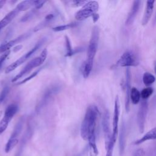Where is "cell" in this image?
<instances>
[{
	"label": "cell",
	"mask_w": 156,
	"mask_h": 156,
	"mask_svg": "<svg viewBox=\"0 0 156 156\" xmlns=\"http://www.w3.org/2000/svg\"><path fill=\"white\" fill-rule=\"evenodd\" d=\"M46 1H34V7H35V9H37V10H38L40 9H41L44 4L46 2Z\"/></svg>",
	"instance_id": "obj_30"
},
{
	"label": "cell",
	"mask_w": 156,
	"mask_h": 156,
	"mask_svg": "<svg viewBox=\"0 0 156 156\" xmlns=\"http://www.w3.org/2000/svg\"><path fill=\"white\" fill-rule=\"evenodd\" d=\"M22 48H23V46H22V45H17L16 46H15V47L13 48V52H17V51H20Z\"/></svg>",
	"instance_id": "obj_34"
},
{
	"label": "cell",
	"mask_w": 156,
	"mask_h": 156,
	"mask_svg": "<svg viewBox=\"0 0 156 156\" xmlns=\"http://www.w3.org/2000/svg\"><path fill=\"white\" fill-rule=\"evenodd\" d=\"M130 102L133 104H137L141 99V94L138 90L135 87H132L130 91Z\"/></svg>",
	"instance_id": "obj_19"
},
{
	"label": "cell",
	"mask_w": 156,
	"mask_h": 156,
	"mask_svg": "<svg viewBox=\"0 0 156 156\" xmlns=\"http://www.w3.org/2000/svg\"><path fill=\"white\" fill-rule=\"evenodd\" d=\"M32 6H34V1H23L20 2L16 7V9L19 12H23L29 9Z\"/></svg>",
	"instance_id": "obj_18"
},
{
	"label": "cell",
	"mask_w": 156,
	"mask_h": 156,
	"mask_svg": "<svg viewBox=\"0 0 156 156\" xmlns=\"http://www.w3.org/2000/svg\"><path fill=\"white\" fill-rule=\"evenodd\" d=\"M155 81V76L151 74V73L149 72H145L143 74V82L144 83V84L147 86V87H149L150 85H151Z\"/></svg>",
	"instance_id": "obj_20"
},
{
	"label": "cell",
	"mask_w": 156,
	"mask_h": 156,
	"mask_svg": "<svg viewBox=\"0 0 156 156\" xmlns=\"http://www.w3.org/2000/svg\"><path fill=\"white\" fill-rule=\"evenodd\" d=\"M77 24H78V23H69V24H63V25H61V26H55V27L52 28V30L55 32L63 31V30L69 29L70 28L74 27L76 26H77Z\"/></svg>",
	"instance_id": "obj_23"
},
{
	"label": "cell",
	"mask_w": 156,
	"mask_h": 156,
	"mask_svg": "<svg viewBox=\"0 0 156 156\" xmlns=\"http://www.w3.org/2000/svg\"><path fill=\"white\" fill-rule=\"evenodd\" d=\"M153 24H156V14H155V16L154 17V22H153Z\"/></svg>",
	"instance_id": "obj_36"
},
{
	"label": "cell",
	"mask_w": 156,
	"mask_h": 156,
	"mask_svg": "<svg viewBox=\"0 0 156 156\" xmlns=\"http://www.w3.org/2000/svg\"><path fill=\"white\" fill-rule=\"evenodd\" d=\"M125 89H126V94H125V109L127 112H129L130 110V94L131 91V71L129 68H126L125 71Z\"/></svg>",
	"instance_id": "obj_11"
},
{
	"label": "cell",
	"mask_w": 156,
	"mask_h": 156,
	"mask_svg": "<svg viewBox=\"0 0 156 156\" xmlns=\"http://www.w3.org/2000/svg\"><path fill=\"white\" fill-rule=\"evenodd\" d=\"M18 143V138H10L7 142L5 146V152L6 153L9 152L11 150H12L15 146Z\"/></svg>",
	"instance_id": "obj_22"
},
{
	"label": "cell",
	"mask_w": 156,
	"mask_h": 156,
	"mask_svg": "<svg viewBox=\"0 0 156 156\" xmlns=\"http://www.w3.org/2000/svg\"><path fill=\"white\" fill-rule=\"evenodd\" d=\"M87 2V1H80V0H74L70 2L71 5L76 7H80V6L83 7Z\"/></svg>",
	"instance_id": "obj_29"
},
{
	"label": "cell",
	"mask_w": 156,
	"mask_h": 156,
	"mask_svg": "<svg viewBox=\"0 0 156 156\" xmlns=\"http://www.w3.org/2000/svg\"><path fill=\"white\" fill-rule=\"evenodd\" d=\"M153 140H156V127L151 129L147 132H146L141 138L136 140L134 142V144L138 145L146 141Z\"/></svg>",
	"instance_id": "obj_17"
},
{
	"label": "cell",
	"mask_w": 156,
	"mask_h": 156,
	"mask_svg": "<svg viewBox=\"0 0 156 156\" xmlns=\"http://www.w3.org/2000/svg\"><path fill=\"white\" fill-rule=\"evenodd\" d=\"M93 66V64L88 63L86 62L85 61L84 62V63L82 65V75L84 78H87L89 76V75L92 70Z\"/></svg>",
	"instance_id": "obj_21"
},
{
	"label": "cell",
	"mask_w": 156,
	"mask_h": 156,
	"mask_svg": "<svg viewBox=\"0 0 156 156\" xmlns=\"http://www.w3.org/2000/svg\"><path fill=\"white\" fill-rule=\"evenodd\" d=\"M99 9V4L96 1H87V2L75 14V18L78 21H82L92 16Z\"/></svg>",
	"instance_id": "obj_4"
},
{
	"label": "cell",
	"mask_w": 156,
	"mask_h": 156,
	"mask_svg": "<svg viewBox=\"0 0 156 156\" xmlns=\"http://www.w3.org/2000/svg\"><path fill=\"white\" fill-rule=\"evenodd\" d=\"M141 3V1H138V0L134 1L133 2L132 5L130 8V10L128 13V15L126 18V21H125V24L126 26H129L133 23V22L139 11V9H140Z\"/></svg>",
	"instance_id": "obj_14"
},
{
	"label": "cell",
	"mask_w": 156,
	"mask_h": 156,
	"mask_svg": "<svg viewBox=\"0 0 156 156\" xmlns=\"http://www.w3.org/2000/svg\"><path fill=\"white\" fill-rule=\"evenodd\" d=\"M20 12L15 8L9 13H8L1 21H0V30L7 26L18 15Z\"/></svg>",
	"instance_id": "obj_16"
},
{
	"label": "cell",
	"mask_w": 156,
	"mask_h": 156,
	"mask_svg": "<svg viewBox=\"0 0 156 156\" xmlns=\"http://www.w3.org/2000/svg\"><path fill=\"white\" fill-rule=\"evenodd\" d=\"M9 92V88L8 86H5L3 88L0 93V102L2 103L5 99L7 98V94Z\"/></svg>",
	"instance_id": "obj_27"
},
{
	"label": "cell",
	"mask_w": 156,
	"mask_h": 156,
	"mask_svg": "<svg viewBox=\"0 0 156 156\" xmlns=\"http://www.w3.org/2000/svg\"><path fill=\"white\" fill-rule=\"evenodd\" d=\"M65 44L66 48V54L65 56H71L73 55V49L71 47L70 40L67 36H65Z\"/></svg>",
	"instance_id": "obj_26"
},
{
	"label": "cell",
	"mask_w": 156,
	"mask_h": 156,
	"mask_svg": "<svg viewBox=\"0 0 156 156\" xmlns=\"http://www.w3.org/2000/svg\"><path fill=\"white\" fill-rule=\"evenodd\" d=\"M99 38V29L98 27L94 26L91 32V35L90 40L89 44L87 49V55L86 62L93 64L94 58L95 57L96 54L98 51V42Z\"/></svg>",
	"instance_id": "obj_3"
},
{
	"label": "cell",
	"mask_w": 156,
	"mask_h": 156,
	"mask_svg": "<svg viewBox=\"0 0 156 156\" xmlns=\"http://www.w3.org/2000/svg\"><path fill=\"white\" fill-rule=\"evenodd\" d=\"M102 125L103 132L104 133L105 144H107L109 141H110L112 136V132L111 131L110 124V113L107 110L104 112L102 116Z\"/></svg>",
	"instance_id": "obj_12"
},
{
	"label": "cell",
	"mask_w": 156,
	"mask_h": 156,
	"mask_svg": "<svg viewBox=\"0 0 156 156\" xmlns=\"http://www.w3.org/2000/svg\"><path fill=\"white\" fill-rule=\"evenodd\" d=\"M18 110V106L16 104H11L6 108L4 115L0 121V135L2 134L7 128L10 121Z\"/></svg>",
	"instance_id": "obj_7"
},
{
	"label": "cell",
	"mask_w": 156,
	"mask_h": 156,
	"mask_svg": "<svg viewBox=\"0 0 156 156\" xmlns=\"http://www.w3.org/2000/svg\"><path fill=\"white\" fill-rule=\"evenodd\" d=\"M148 110V104L147 100H142L136 116V120H137V124L139 132L142 133L144 132V126L146 122V118L147 113Z\"/></svg>",
	"instance_id": "obj_8"
},
{
	"label": "cell",
	"mask_w": 156,
	"mask_h": 156,
	"mask_svg": "<svg viewBox=\"0 0 156 156\" xmlns=\"http://www.w3.org/2000/svg\"><path fill=\"white\" fill-rule=\"evenodd\" d=\"M44 38H42L29 51H28L25 54H24L23 56L20 57L18 60H15V62L12 63L10 65H9L6 68V69L5 70V74L10 73V72L15 70L16 68L20 66L21 65H22L24 62H25L30 57H31L40 48V47L42 45V44L44 43Z\"/></svg>",
	"instance_id": "obj_6"
},
{
	"label": "cell",
	"mask_w": 156,
	"mask_h": 156,
	"mask_svg": "<svg viewBox=\"0 0 156 156\" xmlns=\"http://www.w3.org/2000/svg\"><path fill=\"white\" fill-rule=\"evenodd\" d=\"M139 64V59L137 55L132 51H125L118 60L116 62L115 66L117 67H126L136 66Z\"/></svg>",
	"instance_id": "obj_5"
},
{
	"label": "cell",
	"mask_w": 156,
	"mask_h": 156,
	"mask_svg": "<svg viewBox=\"0 0 156 156\" xmlns=\"http://www.w3.org/2000/svg\"><path fill=\"white\" fill-rule=\"evenodd\" d=\"M1 104H2V103L0 102V105H1Z\"/></svg>",
	"instance_id": "obj_38"
},
{
	"label": "cell",
	"mask_w": 156,
	"mask_h": 156,
	"mask_svg": "<svg viewBox=\"0 0 156 156\" xmlns=\"http://www.w3.org/2000/svg\"><path fill=\"white\" fill-rule=\"evenodd\" d=\"M10 54V51H8L5 52H4V54H2L1 56H0V69L4 63V62L5 61V60L7 58V57H8V55H9Z\"/></svg>",
	"instance_id": "obj_31"
},
{
	"label": "cell",
	"mask_w": 156,
	"mask_h": 156,
	"mask_svg": "<svg viewBox=\"0 0 156 156\" xmlns=\"http://www.w3.org/2000/svg\"><path fill=\"white\" fill-rule=\"evenodd\" d=\"M99 110L96 106H89L80 127V135L84 140H88L95 136V127Z\"/></svg>",
	"instance_id": "obj_1"
},
{
	"label": "cell",
	"mask_w": 156,
	"mask_h": 156,
	"mask_svg": "<svg viewBox=\"0 0 156 156\" xmlns=\"http://www.w3.org/2000/svg\"><path fill=\"white\" fill-rule=\"evenodd\" d=\"M91 17H92V18H93V22H94V23H96V22L98 20V19H99V14H98V13H96L93 14Z\"/></svg>",
	"instance_id": "obj_33"
},
{
	"label": "cell",
	"mask_w": 156,
	"mask_h": 156,
	"mask_svg": "<svg viewBox=\"0 0 156 156\" xmlns=\"http://www.w3.org/2000/svg\"><path fill=\"white\" fill-rule=\"evenodd\" d=\"M30 35V34L26 33L22 34L18 37L14 38L12 40H10L5 43H4L0 46V53H4L8 51H9L10 48L13 46L15 44L19 43L20 42L24 41V40L27 39L29 36Z\"/></svg>",
	"instance_id": "obj_13"
},
{
	"label": "cell",
	"mask_w": 156,
	"mask_h": 156,
	"mask_svg": "<svg viewBox=\"0 0 156 156\" xmlns=\"http://www.w3.org/2000/svg\"><path fill=\"white\" fill-rule=\"evenodd\" d=\"M154 72H155V73L156 74V63H155V66H154Z\"/></svg>",
	"instance_id": "obj_37"
},
{
	"label": "cell",
	"mask_w": 156,
	"mask_h": 156,
	"mask_svg": "<svg viewBox=\"0 0 156 156\" xmlns=\"http://www.w3.org/2000/svg\"><path fill=\"white\" fill-rule=\"evenodd\" d=\"M59 90L60 87L58 85L52 86L51 88H49L44 93L41 101L36 107V110L37 112H40L50 101L52 97L57 92H58Z\"/></svg>",
	"instance_id": "obj_10"
},
{
	"label": "cell",
	"mask_w": 156,
	"mask_h": 156,
	"mask_svg": "<svg viewBox=\"0 0 156 156\" xmlns=\"http://www.w3.org/2000/svg\"><path fill=\"white\" fill-rule=\"evenodd\" d=\"M153 89L151 87H146L144 88L142 91L140 92L141 94V98L143 100H147L153 93Z\"/></svg>",
	"instance_id": "obj_24"
},
{
	"label": "cell",
	"mask_w": 156,
	"mask_h": 156,
	"mask_svg": "<svg viewBox=\"0 0 156 156\" xmlns=\"http://www.w3.org/2000/svg\"><path fill=\"white\" fill-rule=\"evenodd\" d=\"M5 1H4V0H1L0 1V9L4 6V5L5 4Z\"/></svg>",
	"instance_id": "obj_35"
},
{
	"label": "cell",
	"mask_w": 156,
	"mask_h": 156,
	"mask_svg": "<svg viewBox=\"0 0 156 156\" xmlns=\"http://www.w3.org/2000/svg\"><path fill=\"white\" fill-rule=\"evenodd\" d=\"M47 55L48 50L46 48H45L42 51L40 56L33 58L29 62H28L27 64L23 68V69L12 79V82H14L16 81L18 79L21 78L23 76L30 72L34 68L38 67L43 64L47 57Z\"/></svg>",
	"instance_id": "obj_2"
},
{
	"label": "cell",
	"mask_w": 156,
	"mask_h": 156,
	"mask_svg": "<svg viewBox=\"0 0 156 156\" xmlns=\"http://www.w3.org/2000/svg\"><path fill=\"white\" fill-rule=\"evenodd\" d=\"M40 69H41V68H40L39 69H38V70L35 71V72H34L33 73H32L29 76H28L27 77H26V78H25V79H24L23 80H21V81L19 82L16 85H21V84H23V83H24L27 82L28 81H29L30 80H31L32 78H34V77H35V76L38 74V73L40 72Z\"/></svg>",
	"instance_id": "obj_28"
},
{
	"label": "cell",
	"mask_w": 156,
	"mask_h": 156,
	"mask_svg": "<svg viewBox=\"0 0 156 156\" xmlns=\"http://www.w3.org/2000/svg\"><path fill=\"white\" fill-rule=\"evenodd\" d=\"M144 151L143 149H137L133 154V156H144Z\"/></svg>",
	"instance_id": "obj_32"
},
{
	"label": "cell",
	"mask_w": 156,
	"mask_h": 156,
	"mask_svg": "<svg viewBox=\"0 0 156 156\" xmlns=\"http://www.w3.org/2000/svg\"><path fill=\"white\" fill-rule=\"evenodd\" d=\"M120 115V102L118 96H116L115 100L114 111L112 121V140L116 143L118 134V123Z\"/></svg>",
	"instance_id": "obj_9"
},
{
	"label": "cell",
	"mask_w": 156,
	"mask_h": 156,
	"mask_svg": "<svg viewBox=\"0 0 156 156\" xmlns=\"http://www.w3.org/2000/svg\"><path fill=\"white\" fill-rule=\"evenodd\" d=\"M155 1H147L146 2V5L145 8V10L143 14V16L141 21V24L143 26H146L147 24L149 21L151 20L154 7Z\"/></svg>",
	"instance_id": "obj_15"
},
{
	"label": "cell",
	"mask_w": 156,
	"mask_h": 156,
	"mask_svg": "<svg viewBox=\"0 0 156 156\" xmlns=\"http://www.w3.org/2000/svg\"><path fill=\"white\" fill-rule=\"evenodd\" d=\"M38 10L34 9L29 12H28L27 13H26L21 19V22H26L29 20H30L33 18V17L36 15L37 12Z\"/></svg>",
	"instance_id": "obj_25"
}]
</instances>
